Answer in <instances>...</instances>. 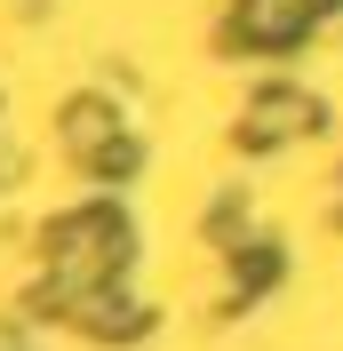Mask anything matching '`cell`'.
Here are the masks:
<instances>
[{
  "label": "cell",
  "mask_w": 343,
  "mask_h": 351,
  "mask_svg": "<svg viewBox=\"0 0 343 351\" xmlns=\"http://www.w3.org/2000/svg\"><path fill=\"white\" fill-rule=\"evenodd\" d=\"M64 136H72V152H88V160H96V152L112 144V136H120V112H112L104 96H88V104H72Z\"/></svg>",
  "instance_id": "cell-2"
},
{
  "label": "cell",
  "mask_w": 343,
  "mask_h": 351,
  "mask_svg": "<svg viewBox=\"0 0 343 351\" xmlns=\"http://www.w3.org/2000/svg\"><path fill=\"white\" fill-rule=\"evenodd\" d=\"M272 280H279V247H272V240L239 247V295H263Z\"/></svg>",
  "instance_id": "cell-3"
},
{
  "label": "cell",
  "mask_w": 343,
  "mask_h": 351,
  "mask_svg": "<svg viewBox=\"0 0 343 351\" xmlns=\"http://www.w3.org/2000/svg\"><path fill=\"white\" fill-rule=\"evenodd\" d=\"M88 168L104 176V184H128V176H136V168H144V152H136L128 136H112V144H104V152H96V160H88Z\"/></svg>",
  "instance_id": "cell-4"
},
{
  "label": "cell",
  "mask_w": 343,
  "mask_h": 351,
  "mask_svg": "<svg viewBox=\"0 0 343 351\" xmlns=\"http://www.w3.org/2000/svg\"><path fill=\"white\" fill-rule=\"evenodd\" d=\"M311 128H320V104H311L303 88H263L256 104H248V120H239V144H248V152H272V144L311 136Z\"/></svg>",
  "instance_id": "cell-1"
}]
</instances>
